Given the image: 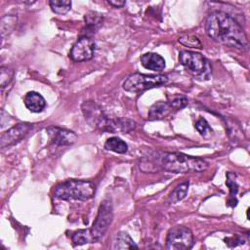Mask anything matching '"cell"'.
I'll return each instance as SVG.
<instances>
[{"instance_id": "603a6c76", "label": "cell", "mask_w": 250, "mask_h": 250, "mask_svg": "<svg viewBox=\"0 0 250 250\" xmlns=\"http://www.w3.org/2000/svg\"><path fill=\"white\" fill-rule=\"evenodd\" d=\"M14 77V70L6 67V66H1L0 68V86L3 89L6 87L13 79Z\"/></svg>"}, {"instance_id": "484cf974", "label": "cell", "mask_w": 250, "mask_h": 250, "mask_svg": "<svg viewBox=\"0 0 250 250\" xmlns=\"http://www.w3.org/2000/svg\"><path fill=\"white\" fill-rule=\"evenodd\" d=\"M169 104L173 109L178 110L186 107L188 104V100L184 96H176L169 102Z\"/></svg>"}, {"instance_id": "52a82bcc", "label": "cell", "mask_w": 250, "mask_h": 250, "mask_svg": "<svg viewBox=\"0 0 250 250\" xmlns=\"http://www.w3.org/2000/svg\"><path fill=\"white\" fill-rule=\"evenodd\" d=\"M113 220V208L110 200L105 199L101 202L97 217L91 228V234L93 240H100L107 231Z\"/></svg>"}, {"instance_id": "4316f807", "label": "cell", "mask_w": 250, "mask_h": 250, "mask_svg": "<svg viewBox=\"0 0 250 250\" xmlns=\"http://www.w3.org/2000/svg\"><path fill=\"white\" fill-rule=\"evenodd\" d=\"M107 3L114 8H121L125 5V1H116V0H108Z\"/></svg>"}, {"instance_id": "8fae6325", "label": "cell", "mask_w": 250, "mask_h": 250, "mask_svg": "<svg viewBox=\"0 0 250 250\" xmlns=\"http://www.w3.org/2000/svg\"><path fill=\"white\" fill-rule=\"evenodd\" d=\"M47 133L52 143L58 146H70L73 145L78 139L77 135L73 131L57 126L47 128Z\"/></svg>"}, {"instance_id": "d6986e66", "label": "cell", "mask_w": 250, "mask_h": 250, "mask_svg": "<svg viewBox=\"0 0 250 250\" xmlns=\"http://www.w3.org/2000/svg\"><path fill=\"white\" fill-rule=\"evenodd\" d=\"M188 186H189V183L185 182V183L180 184L178 187H176V188L168 196L167 203L168 204H175V203L181 201L182 199H184L186 197L187 193H188Z\"/></svg>"}, {"instance_id": "ac0fdd59", "label": "cell", "mask_w": 250, "mask_h": 250, "mask_svg": "<svg viewBox=\"0 0 250 250\" xmlns=\"http://www.w3.org/2000/svg\"><path fill=\"white\" fill-rule=\"evenodd\" d=\"M235 178H236V175L232 172H228L227 173V186L229 187V199L228 201L229 205L230 206H235L236 203H237V200L235 198V195L237 194V191H238V185L235 181Z\"/></svg>"}, {"instance_id": "7402d4cb", "label": "cell", "mask_w": 250, "mask_h": 250, "mask_svg": "<svg viewBox=\"0 0 250 250\" xmlns=\"http://www.w3.org/2000/svg\"><path fill=\"white\" fill-rule=\"evenodd\" d=\"M49 5L53 12L60 15L66 14L71 8V1L69 0H51Z\"/></svg>"}, {"instance_id": "9c48e42d", "label": "cell", "mask_w": 250, "mask_h": 250, "mask_svg": "<svg viewBox=\"0 0 250 250\" xmlns=\"http://www.w3.org/2000/svg\"><path fill=\"white\" fill-rule=\"evenodd\" d=\"M95 52V42L88 36L79 38L72 46L69 57L72 61L80 62L89 61L93 58Z\"/></svg>"}, {"instance_id": "9a60e30c", "label": "cell", "mask_w": 250, "mask_h": 250, "mask_svg": "<svg viewBox=\"0 0 250 250\" xmlns=\"http://www.w3.org/2000/svg\"><path fill=\"white\" fill-rule=\"evenodd\" d=\"M113 249H138V245L131 236L124 231L118 232L113 240Z\"/></svg>"}, {"instance_id": "4fadbf2b", "label": "cell", "mask_w": 250, "mask_h": 250, "mask_svg": "<svg viewBox=\"0 0 250 250\" xmlns=\"http://www.w3.org/2000/svg\"><path fill=\"white\" fill-rule=\"evenodd\" d=\"M23 104L29 111L37 113L41 112L44 109L46 105V101L42 97V95L37 92L31 91L25 94L23 98Z\"/></svg>"}, {"instance_id": "8992f818", "label": "cell", "mask_w": 250, "mask_h": 250, "mask_svg": "<svg viewBox=\"0 0 250 250\" xmlns=\"http://www.w3.org/2000/svg\"><path fill=\"white\" fill-rule=\"evenodd\" d=\"M82 112L85 120L94 128L102 131H113L114 123L109 120L102 108L94 102H84L82 104Z\"/></svg>"}, {"instance_id": "5b68a950", "label": "cell", "mask_w": 250, "mask_h": 250, "mask_svg": "<svg viewBox=\"0 0 250 250\" xmlns=\"http://www.w3.org/2000/svg\"><path fill=\"white\" fill-rule=\"evenodd\" d=\"M168 82L167 75H147L142 73L131 74L123 83V89L127 92L138 93L146 89L159 87Z\"/></svg>"}, {"instance_id": "2e32d148", "label": "cell", "mask_w": 250, "mask_h": 250, "mask_svg": "<svg viewBox=\"0 0 250 250\" xmlns=\"http://www.w3.org/2000/svg\"><path fill=\"white\" fill-rule=\"evenodd\" d=\"M86 28L91 32H96L103 24L104 17L97 12H89L84 16Z\"/></svg>"}, {"instance_id": "277c9868", "label": "cell", "mask_w": 250, "mask_h": 250, "mask_svg": "<svg viewBox=\"0 0 250 250\" xmlns=\"http://www.w3.org/2000/svg\"><path fill=\"white\" fill-rule=\"evenodd\" d=\"M179 61L182 65L193 76L201 79L209 78L211 66L203 55L196 52L183 50L179 53Z\"/></svg>"}, {"instance_id": "3957f363", "label": "cell", "mask_w": 250, "mask_h": 250, "mask_svg": "<svg viewBox=\"0 0 250 250\" xmlns=\"http://www.w3.org/2000/svg\"><path fill=\"white\" fill-rule=\"evenodd\" d=\"M95 185L90 181L68 180L55 188V196L62 200H82L91 199L95 194Z\"/></svg>"}, {"instance_id": "30bf717a", "label": "cell", "mask_w": 250, "mask_h": 250, "mask_svg": "<svg viewBox=\"0 0 250 250\" xmlns=\"http://www.w3.org/2000/svg\"><path fill=\"white\" fill-rule=\"evenodd\" d=\"M32 129L31 124L27 123H20L1 135L0 138V147L5 148L6 146H10L15 145L16 143L20 142L22 138H24L29 131Z\"/></svg>"}, {"instance_id": "ba28073f", "label": "cell", "mask_w": 250, "mask_h": 250, "mask_svg": "<svg viewBox=\"0 0 250 250\" xmlns=\"http://www.w3.org/2000/svg\"><path fill=\"white\" fill-rule=\"evenodd\" d=\"M194 244L192 231L184 226H176L169 229L166 237V249L187 250Z\"/></svg>"}, {"instance_id": "44dd1931", "label": "cell", "mask_w": 250, "mask_h": 250, "mask_svg": "<svg viewBox=\"0 0 250 250\" xmlns=\"http://www.w3.org/2000/svg\"><path fill=\"white\" fill-rule=\"evenodd\" d=\"M71 239H72V242H73V244L75 246L83 245V244L89 243L91 241H94L90 229H79V230H76L72 234Z\"/></svg>"}, {"instance_id": "cb8c5ba5", "label": "cell", "mask_w": 250, "mask_h": 250, "mask_svg": "<svg viewBox=\"0 0 250 250\" xmlns=\"http://www.w3.org/2000/svg\"><path fill=\"white\" fill-rule=\"evenodd\" d=\"M179 42L182 43L185 46L190 47V48H198L200 49L202 47L201 42L199 39L194 35H185L179 37Z\"/></svg>"}, {"instance_id": "d4e9b609", "label": "cell", "mask_w": 250, "mask_h": 250, "mask_svg": "<svg viewBox=\"0 0 250 250\" xmlns=\"http://www.w3.org/2000/svg\"><path fill=\"white\" fill-rule=\"evenodd\" d=\"M195 129L197 130V132L202 135V136H208L211 135V133L213 132L212 128L210 127V125L208 124V122L206 121L205 118L203 117H199L196 122H195Z\"/></svg>"}, {"instance_id": "ffe728a7", "label": "cell", "mask_w": 250, "mask_h": 250, "mask_svg": "<svg viewBox=\"0 0 250 250\" xmlns=\"http://www.w3.org/2000/svg\"><path fill=\"white\" fill-rule=\"evenodd\" d=\"M17 24V17L14 15H7L1 19L0 28H1V36L5 38L9 34L12 33L15 26Z\"/></svg>"}, {"instance_id": "7c38bea8", "label": "cell", "mask_w": 250, "mask_h": 250, "mask_svg": "<svg viewBox=\"0 0 250 250\" xmlns=\"http://www.w3.org/2000/svg\"><path fill=\"white\" fill-rule=\"evenodd\" d=\"M142 65L149 70L161 71L165 68V60L156 53H146L141 57Z\"/></svg>"}, {"instance_id": "7a4b0ae2", "label": "cell", "mask_w": 250, "mask_h": 250, "mask_svg": "<svg viewBox=\"0 0 250 250\" xmlns=\"http://www.w3.org/2000/svg\"><path fill=\"white\" fill-rule=\"evenodd\" d=\"M156 157V170L163 169L171 173L202 172L209 166L202 158L192 157L181 152H161Z\"/></svg>"}, {"instance_id": "5bb4252c", "label": "cell", "mask_w": 250, "mask_h": 250, "mask_svg": "<svg viewBox=\"0 0 250 250\" xmlns=\"http://www.w3.org/2000/svg\"><path fill=\"white\" fill-rule=\"evenodd\" d=\"M173 110L170 104L163 101H158L154 103L148 110V119L150 120H160L165 118Z\"/></svg>"}, {"instance_id": "6da1fadb", "label": "cell", "mask_w": 250, "mask_h": 250, "mask_svg": "<svg viewBox=\"0 0 250 250\" xmlns=\"http://www.w3.org/2000/svg\"><path fill=\"white\" fill-rule=\"evenodd\" d=\"M207 35L214 41L236 50H246L247 36L242 27L229 14L215 11L209 14L205 21Z\"/></svg>"}, {"instance_id": "e0dca14e", "label": "cell", "mask_w": 250, "mask_h": 250, "mask_svg": "<svg viewBox=\"0 0 250 250\" xmlns=\"http://www.w3.org/2000/svg\"><path fill=\"white\" fill-rule=\"evenodd\" d=\"M104 148L116 153H126L128 150L127 144L118 137L108 138L104 144Z\"/></svg>"}]
</instances>
